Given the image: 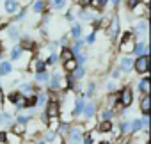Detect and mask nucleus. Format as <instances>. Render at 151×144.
<instances>
[{
  "label": "nucleus",
  "mask_w": 151,
  "mask_h": 144,
  "mask_svg": "<svg viewBox=\"0 0 151 144\" xmlns=\"http://www.w3.org/2000/svg\"><path fill=\"white\" fill-rule=\"evenodd\" d=\"M135 69L139 73H147L149 71V57L147 55H139V59L135 62Z\"/></svg>",
  "instance_id": "1"
},
{
  "label": "nucleus",
  "mask_w": 151,
  "mask_h": 144,
  "mask_svg": "<svg viewBox=\"0 0 151 144\" xmlns=\"http://www.w3.org/2000/svg\"><path fill=\"white\" fill-rule=\"evenodd\" d=\"M133 36L130 34V32H126L124 34V37H123V43H121V50L123 52H126V53H130V52H133V39H132Z\"/></svg>",
  "instance_id": "2"
},
{
  "label": "nucleus",
  "mask_w": 151,
  "mask_h": 144,
  "mask_svg": "<svg viewBox=\"0 0 151 144\" xmlns=\"http://www.w3.org/2000/svg\"><path fill=\"white\" fill-rule=\"evenodd\" d=\"M69 142L71 144H80L82 142V130L80 128H73L69 133Z\"/></svg>",
  "instance_id": "3"
},
{
  "label": "nucleus",
  "mask_w": 151,
  "mask_h": 144,
  "mask_svg": "<svg viewBox=\"0 0 151 144\" xmlns=\"http://www.w3.org/2000/svg\"><path fill=\"white\" fill-rule=\"evenodd\" d=\"M119 102L126 107V105H130L132 103V91L130 89H123L121 91V98H119Z\"/></svg>",
  "instance_id": "4"
},
{
  "label": "nucleus",
  "mask_w": 151,
  "mask_h": 144,
  "mask_svg": "<svg viewBox=\"0 0 151 144\" xmlns=\"http://www.w3.org/2000/svg\"><path fill=\"white\" fill-rule=\"evenodd\" d=\"M140 109H142L144 116H149V112H151V100H149V96L142 98V102H140Z\"/></svg>",
  "instance_id": "5"
},
{
  "label": "nucleus",
  "mask_w": 151,
  "mask_h": 144,
  "mask_svg": "<svg viewBox=\"0 0 151 144\" xmlns=\"http://www.w3.org/2000/svg\"><path fill=\"white\" fill-rule=\"evenodd\" d=\"M84 105H86L84 98H78L77 102H75V110H73V114H75V116H80L82 110H84Z\"/></svg>",
  "instance_id": "6"
},
{
  "label": "nucleus",
  "mask_w": 151,
  "mask_h": 144,
  "mask_svg": "<svg viewBox=\"0 0 151 144\" xmlns=\"http://www.w3.org/2000/svg\"><path fill=\"white\" fill-rule=\"evenodd\" d=\"M46 116H50V117H57V116H59V105L52 102V103L48 105V110H46Z\"/></svg>",
  "instance_id": "7"
},
{
  "label": "nucleus",
  "mask_w": 151,
  "mask_h": 144,
  "mask_svg": "<svg viewBox=\"0 0 151 144\" xmlns=\"http://www.w3.org/2000/svg\"><path fill=\"white\" fill-rule=\"evenodd\" d=\"M64 68H66V71H68V73H73V71L77 69V60H75V59H69V60H66V62H64Z\"/></svg>",
  "instance_id": "8"
},
{
  "label": "nucleus",
  "mask_w": 151,
  "mask_h": 144,
  "mask_svg": "<svg viewBox=\"0 0 151 144\" xmlns=\"http://www.w3.org/2000/svg\"><path fill=\"white\" fill-rule=\"evenodd\" d=\"M18 9V2L16 0H6V11L7 13H14Z\"/></svg>",
  "instance_id": "9"
},
{
  "label": "nucleus",
  "mask_w": 151,
  "mask_h": 144,
  "mask_svg": "<svg viewBox=\"0 0 151 144\" xmlns=\"http://www.w3.org/2000/svg\"><path fill=\"white\" fill-rule=\"evenodd\" d=\"M82 112H84L86 117H93V114H94V103H86Z\"/></svg>",
  "instance_id": "10"
},
{
  "label": "nucleus",
  "mask_w": 151,
  "mask_h": 144,
  "mask_svg": "<svg viewBox=\"0 0 151 144\" xmlns=\"http://www.w3.org/2000/svg\"><path fill=\"white\" fill-rule=\"evenodd\" d=\"M133 52L139 53V55H147V46L144 43H139L137 46H133Z\"/></svg>",
  "instance_id": "11"
},
{
  "label": "nucleus",
  "mask_w": 151,
  "mask_h": 144,
  "mask_svg": "<svg viewBox=\"0 0 151 144\" xmlns=\"http://www.w3.org/2000/svg\"><path fill=\"white\" fill-rule=\"evenodd\" d=\"M11 69H13L11 62H2V64H0V73H2V75H9Z\"/></svg>",
  "instance_id": "12"
},
{
  "label": "nucleus",
  "mask_w": 151,
  "mask_h": 144,
  "mask_svg": "<svg viewBox=\"0 0 151 144\" xmlns=\"http://www.w3.org/2000/svg\"><path fill=\"white\" fill-rule=\"evenodd\" d=\"M132 66H133V62H132V59H128V57H124V59H121V68H123L124 71H130V69H132Z\"/></svg>",
  "instance_id": "13"
},
{
  "label": "nucleus",
  "mask_w": 151,
  "mask_h": 144,
  "mask_svg": "<svg viewBox=\"0 0 151 144\" xmlns=\"http://www.w3.org/2000/svg\"><path fill=\"white\" fill-rule=\"evenodd\" d=\"M11 100H13V103H14V105H18V107H22V105H23V98H22V94H20V93L11 94Z\"/></svg>",
  "instance_id": "14"
},
{
  "label": "nucleus",
  "mask_w": 151,
  "mask_h": 144,
  "mask_svg": "<svg viewBox=\"0 0 151 144\" xmlns=\"http://www.w3.org/2000/svg\"><path fill=\"white\" fill-rule=\"evenodd\" d=\"M139 89H140L142 93H149V80H147V78H142L140 84H139Z\"/></svg>",
  "instance_id": "15"
},
{
  "label": "nucleus",
  "mask_w": 151,
  "mask_h": 144,
  "mask_svg": "<svg viewBox=\"0 0 151 144\" xmlns=\"http://www.w3.org/2000/svg\"><path fill=\"white\" fill-rule=\"evenodd\" d=\"M52 89H60V77L57 73L52 77Z\"/></svg>",
  "instance_id": "16"
},
{
  "label": "nucleus",
  "mask_w": 151,
  "mask_h": 144,
  "mask_svg": "<svg viewBox=\"0 0 151 144\" xmlns=\"http://www.w3.org/2000/svg\"><path fill=\"white\" fill-rule=\"evenodd\" d=\"M140 128H142V123H140L139 119H135V121L130 125V132H139Z\"/></svg>",
  "instance_id": "17"
},
{
  "label": "nucleus",
  "mask_w": 151,
  "mask_h": 144,
  "mask_svg": "<svg viewBox=\"0 0 151 144\" xmlns=\"http://www.w3.org/2000/svg\"><path fill=\"white\" fill-rule=\"evenodd\" d=\"M66 4V0H52V7L53 9H62Z\"/></svg>",
  "instance_id": "18"
},
{
  "label": "nucleus",
  "mask_w": 151,
  "mask_h": 144,
  "mask_svg": "<svg viewBox=\"0 0 151 144\" xmlns=\"http://www.w3.org/2000/svg\"><path fill=\"white\" fill-rule=\"evenodd\" d=\"M62 59H64V62L69 60V59H73V52H71L69 48H64V50H62Z\"/></svg>",
  "instance_id": "19"
},
{
  "label": "nucleus",
  "mask_w": 151,
  "mask_h": 144,
  "mask_svg": "<svg viewBox=\"0 0 151 144\" xmlns=\"http://www.w3.org/2000/svg\"><path fill=\"white\" fill-rule=\"evenodd\" d=\"M110 130H112L110 121H103V123L100 125V132H110Z\"/></svg>",
  "instance_id": "20"
},
{
  "label": "nucleus",
  "mask_w": 151,
  "mask_h": 144,
  "mask_svg": "<svg viewBox=\"0 0 151 144\" xmlns=\"http://www.w3.org/2000/svg\"><path fill=\"white\" fill-rule=\"evenodd\" d=\"M20 53H22V46H14V48L11 50V59H18Z\"/></svg>",
  "instance_id": "21"
},
{
  "label": "nucleus",
  "mask_w": 151,
  "mask_h": 144,
  "mask_svg": "<svg viewBox=\"0 0 151 144\" xmlns=\"http://www.w3.org/2000/svg\"><path fill=\"white\" fill-rule=\"evenodd\" d=\"M43 7H45V2H43V0H36V2H34V11H36V13L43 11Z\"/></svg>",
  "instance_id": "22"
},
{
  "label": "nucleus",
  "mask_w": 151,
  "mask_h": 144,
  "mask_svg": "<svg viewBox=\"0 0 151 144\" xmlns=\"http://www.w3.org/2000/svg\"><path fill=\"white\" fill-rule=\"evenodd\" d=\"M36 78H37V82H45V80H48V73L46 71H39L36 75Z\"/></svg>",
  "instance_id": "23"
},
{
  "label": "nucleus",
  "mask_w": 151,
  "mask_h": 144,
  "mask_svg": "<svg viewBox=\"0 0 151 144\" xmlns=\"http://www.w3.org/2000/svg\"><path fill=\"white\" fill-rule=\"evenodd\" d=\"M48 125H50L52 130H55V128L59 126V117H50V119H48Z\"/></svg>",
  "instance_id": "24"
},
{
  "label": "nucleus",
  "mask_w": 151,
  "mask_h": 144,
  "mask_svg": "<svg viewBox=\"0 0 151 144\" xmlns=\"http://www.w3.org/2000/svg\"><path fill=\"white\" fill-rule=\"evenodd\" d=\"M147 30V22H140L137 25V32H146Z\"/></svg>",
  "instance_id": "25"
},
{
  "label": "nucleus",
  "mask_w": 151,
  "mask_h": 144,
  "mask_svg": "<svg viewBox=\"0 0 151 144\" xmlns=\"http://www.w3.org/2000/svg\"><path fill=\"white\" fill-rule=\"evenodd\" d=\"M36 103H37V105H45V103H46V94H39V96L36 98Z\"/></svg>",
  "instance_id": "26"
},
{
  "label": "nucleus",
  "mask_w": 151,
  "mask_h": 144,
  "mask_svg": "<svg viewBox=\"0 0 151 144\" xmlns=\"http://www.w3.org/2000/svg\"><path fill=\"white\" fill-rule=\"evenodd\" d=\"M80 32H82V30H80V27H78V25H75V27L71 29V34H73L75 37H80Z\"/></svg>",
  "instance_id": "27"
},
{
  "label": "nucleus",
  "mask_w": 151,
  "mask_h": 144,
  "mask_svg": "<svg viewBox=\"0 0 151 144\" xmlns=\"http://www.w3.org/2000/svg\"><path fill=\"white\" fill-rule=\"evenodd\" d=\"M117 29H119V27H117V20H114V22H112V32H110V36H112V37H114V36H117Z\"/></svg>",
  "instance_id": "28"
},
{
  "label": "nucleus",
  "mask_w": 151,
  "mask_h": 144,
  "mask_svg": "<svg viewBox=\"0 0 151 144\" xmlns=\"http://www.w3.org/2000/svg\"><path fill=\"white\" fill-rule=\"evenodd\" d=\"M9 121H11L9 114H0V123H9Z\"/></svg>",
  "instance_id": "29"
},
{
  "label": "nucleus",
  "mask_w": 151,
  "mask_h": 144,
  "mask_svg": "<svg viewBox=\"0 0 151 144\" xmlns=\"http://www.w3.org/2000/svg\"><path fill=\"white\" fill-rule=\"evenodd\" d=\"M112 119V110H105L103 112V121H110Z\"/></svg>",
  "instance_id": "30"
},
{
  "label": "nucleus",
  "mask_w": 151,
  "mask_h": 144,
  "mask_svg": "<svg viewBox=\"0 0 151 144\" xmlns=\"http://www.w3.org/2000/svg\"><path fill=\"white\" fill-rule=\"evenodd\" d=\"M73 73H75V78H80V77H84V69H80V68H77V69H75V71H73Z\"/></svg>",
  "instance_id": "31"
},
{
  "label": "nucleus",
  "mask_w": 151,
  "mask_h": 144,
  "mask_svg": "<svg viewBox=\"0 0 151 144\" xmlns=\"http://www.w3.org/2000/svg\"><path fill=\"white\" fill-rule=\"evenodd\" d=\"M80 46H82V43H80V41H77V43H75V46H73V50H71V52H73V53H78V52H80Z\"/></svg>",
  "instance_id": "32"
},
{
  "label": "nucleus",
  "mask_w": 151,
  "mask_h": 144,
  "mask_svg": "<svg viewBox=\"0 0 151 144\" xmlns=\"http://www.w3.org/2000/svg\"><path fill=\"white\" fill-rule=\"evenodd\" d=\"M36 69H37V73H39V71H43V69H45V62L37 60V62H36Z\"/></svg>",
  "instance_id": "33"
},
{
  "label": "nucleus",
  "mask_w": 151,
  "mask_h": 144,
  "mask_svg": "<svg viewBox=\"0 0 151 144\" xmlns=\"http://www.w3.org/2000/svg\"><path fill=\"white\" fill-rule=\"evenodd\" d=\"M121 130H123L124 133H128V132H130V123H123V125H121Z\"/></svg>",
  "instance_id": "34"
},
{
  "label": "nucleus",
  "mask_w": 151,
  "mask_h": 144,
  "mask_svg": "<svg viewBox=\"0 0 151 144\" xmlns=\"http://www.w3.org/2000/svg\"><path fill=\"white\" fill-rule=\"evenodd\" d=\"M139 0H128V7H137Z\"/></svg>",
  "instance_id": "35"
},
{
  "label": "nucleus",
  "mask_w": 151,
  "mask_h": 144,
  "mask_svg": "<svg viewBox=\"0 0 151 144\" xmlns=\"http://www.w3.org/2000/svg\"><path fill=\"white\" fill-rule=\"evenodd\" d=\"M9 36H11V37L14 39V37L18 36V32H16V29H9Z\"/></svg>",
  "instance_id": "36"
},
{
  "label": "nucleus",
  "mask_w": 151,
  "mask_h": 144,
  "mask_svg": "<svg viewBox=\"0 0 151 144\" xmlns=\"http://www.w3.org/2000/svg\"><path fill=\"white\" fill-rule=\"evenodd\" d=\"M48 62H50V64L57 62V55H55V53H53V55H50V57H48Z\"/></svg>",
  "instance_id": "37"
},
{
  "label": "nucleus",
  "mask_w": 151,
  "mask_h": 144,
  "mask_svg": "<svg viewBox=\"0 0 151 144\" xmlns=\"http://www.w3.org/2000/svg\"><path fill=\"white\" fill-rule=\"evenodd\" d=\"M18 121L23 125V123H27V121H29V117H27V116H18Z\"/></svg>",
  "instance_id": "38"
},
{
  "label": "nucleus",
  "mask_w": 151,
  "mask_h": 144,
  "mask_svg": "<svg viewBox=\"0 0 151 144\" xmlns=\"http://www.w3.org/2000/svg\"><path fill=\"white\" fill-rule=\"evenodd\" d=\"M94 39H96V34H94V32H93V34H89L87 41H89V43H94Z\"/></svg>",
  "instance_id": "39"
},
{
  "label": "nucleus",
  "mask_w": 151,
  "mask_h": 144,
  "mask_svg": "<svg viewBox=\"0 0 151 144\" xmlns=\"http://www.w3.org/2000/svg\"><path fill=\"white\" fill-rule=\"evenodd\" d=\"M93 93H94V86L91 84V86H89V89H87V94H93Z\"/></svg>",
  "instance_id": "40"
},
{
  "label": "nucleus",
  "mask_w": 151,
  "mask_h": 144,
  "mask_svg": "<svg viewBox=\"0 0 151 144\" xmlns=\"http://www.w3.org/2000/svg\"><path fill=\"white\" fill-rule=\"evenodd\" d=\"M27 105H30V107H32V105H36V98H30V100L27 102Z\"/></svg>",
  "instance_id": "41"
},
{
  "label": "nucleus",
  "mask_w": 151,
  "mask_h": 144,
  "mask_svg": "<svg viewBox=\"0 0 151 144\" xmlns=\"http://www.w3.org/2000/svg\"><path fill=\"white\" fill-rule=\"evenodd\" d=\"M6 140V133L4 132H0V142H4Z\"/></svg>",
  "instance_id": "42"
},
{
  "label": "nucleus",
  "mask_w": 151,
  "mask_h": 144,
  "mask_svg": "<svg viewBox=\"0 0 151 144\" xmlns=\"http://www.w3.org/2000/svg\"><path fill=\"white\" fill-rule=\"evenodd\" d=\"M78 62H86V55H78Z\"/></svg>",
  "instance_id": "43"
},
{
  "label": "nucleus",
  "mask_w": 151,
  "mask_h": 144,
  "mask_svg": "<svg viewBox=\"0 0 151 144\" xmlns=\"http://www.w3.org/2000/svg\"><path fill=\"white\" fill-rule=\"evenodd\" d=\"M80 2H82V6H87V4L91 2V0H80Z\"/></svg>",
  "instance_id": "44"
},
{
  "label": "nucleus",
  "mask_w": 151,
  "mask_h": 144,
  "mask_svg": "<svg viewBox=\"0 0 151 144\" xmlns=\"http://www.w3.org/2000/svg\"><path fill=\"white\" fill-rule=\"evenodd\" d=\"M100 144H109V142H107V140H101V142H100Z\"/></svg>",
  "instance_id": "45"
},
{
  "label": "nucleus",
  "mask_w": 151,
  "mask_h": 144,
  "mask_svg": "<svg viewBox=\"0 0 151 144\" xmlns=\"http://www.w3.org/2000/svg\"><path fill=\"white\" fill-rule=\"evenodd\" d=\"M119 2H121V0H114V4H119Z\"/></svg>",
  "instance_id": "46"
},
{
  "label": "nucleus",
  "mask_w": 151,
  "mask_h": 144,
  "mask_svg": "<svg viewBox=\"0 0 151 144\" xmlns=\"http://www.w3.org/2000/svg\"><path fill=\"white\" fill-rule=\"evenodd\" d=\"M37 144H45V142H37Z\"/></svg>",
  "instance_id": "47"
}]
</instances>
